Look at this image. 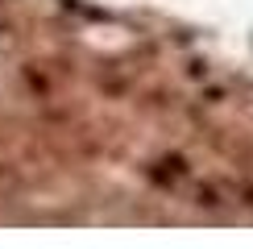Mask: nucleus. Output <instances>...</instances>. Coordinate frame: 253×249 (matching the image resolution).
Returning a JSON list of instances; mask_svg holds the SVG:
<instances>
[{
    "mask_svg": "<svg viewBox=\"0 0 253 249\" xmlns=\"http://www.w3.org/2000/svg\"><path fill=\"white\" fill-rule=\"evenodd\" d=\"M245 195H249V204H253V187H245Z\"/></svg>",
    "mask_w": 253,
    "mask_h": 249,
    "instance_id": "f257e3e1",
    "label": "nucleus"
}]
</instances>
